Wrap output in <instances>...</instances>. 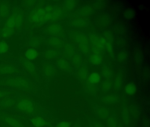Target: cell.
<instances>
[{
    "label": "cell",
    "mask_w": 150,
    "mask_h": 127,
    "mask_svg": "<svg viewBox=\"0 0 150 127\" xmlns=\"http://www.w3.org/2000/svg\"><path fill=\"white\" fill-rule=\"evenodd\" d=\"M56 127H71V125L68 122L61 121L57 124Z\"/></svg>",
    "instance_id": "42"
},
{
    "label": "cell",
    "mask_w": 150,
    "mask_h": 127,
    "mask_svg": "<svg viewBox=\"0 0 150 127\" xmlns=\"http://www.w3.org/2000/svg\"><path fill=\"white\" fill-rule=\"evenodd\" d=\"M22 64L25 70L30 74H35L36 73V68L35 65L30 60L24 59L22 60Z\"/></svg>",
    "instance_id": "10"
},
{
    "label": "cell",
    "mask_w": 150,
    "mask_h": 127,
    "mask_svg": "<svg viewBox=\"0 0 150 127\" xmlns=\"http://www.w3.org/2000/svg\"><path fill=\"white\" fill-rule=\"evenodd\" d=\"M89 39L94 46L95 51L100 52L105 47L106 40L104 37L97 34H92L89 36Z\"/></svg>",
    "instance_id": "5"
},
{
    "label": "cell",
    "mask_w": 150,
    "mask_h": 127,
    "mask_svg": "<svg viewBox=\"0 0 150 127\" xmlns=\"http://www.w3.org/2000/svg\"><path fill=\"white\" fill-rule=\"evenodd\" d=\"M90 61L94 65H100L102 62V57L100 53H95L90 56Z\"/></svg>",
    "instance_id": "21"
},
{
    "label": "cell",
    "mask_w": 150,
    "mask_h": 127,
    "mask_svg": "<svg viewBox=\"0 0 150 127\" xmlns=\"http://www.w3.org/2000/svg\"><path fill=\"white\" fill-rule=\"evenodd\" d=\"M57 64L58 67L62 70H68L71 67L69 62L64 58H59L57 61Z\"/></svg>",
    "instance_id": "16"
},
{
    "label": "cell",
    "mask_w": 150,
    "mask_h": 127,
    "mask_svg": "<svg viewBox=\"0 0 150 127\" xmlns=\"http://www.w3.org/2000/svg\"><path fill=\"white\" fill-rule=\"evenodd\" d=\"M62 14L61 9L52 5L36 9L31 11L29 16L30 22L42 24L46 21L58 19Z\"/></svg>",
    "instance_id": "1"
},
{
    "label": "cell",
    "mask_w": 150,
    "mask_h": 127,
    "mask_svg": "<svg viewBox=\"0 0 150 127\" xmlns=\"http://www.w3.org/2000/svg\"><path fill=\"white\" fill-rule=\"evenodd\" d=\"M105 39L106 40V44L105 46H106L109 53L111 55L113 54V38L112 35L110 33H105L104 34Z\"/></svg>",
    "instance_id": "7"
},
{
    "label": "cell",
    "mask_w": 150,
    "mask_h": 127,
    "mask_svg": "<svg viewBox=\"0 0 150 127\" xmlns=\"http://www.w3.org/2000/svg\"><path fill=\"white\" fill-rule=\"evenodd\" d=\"M77 75L79 79L81 81H84L86 80L89 76V73H88V71L87 68L86 67L81 68L78 71Z\"/></svg>",
    "instance_id": "18"
},
{
    "label": "cell",
    "mask_w": 150,
    "mask_h": 127,
    "mask_svg": "<svg viewBox=\"0 0 150 127\" xmlns=\"http://www.w3.org/2000/svg\"><path fill=\"white\" fill-rule=\"evenodd\" d=\"M43 68L44 73L47 76L51 77L55 74V68L50 63H45Z\"/></svg>",
    "instance_id": "17"
},
{
    "label": "cell",
    "mask_w": 150,
    "mask_h": 127,
    "mask_svg": "<svg viewBox=\"0 0 150 127\" xmlns=\"http://www.w3.org/2000/svg\"><path fill=\"white\" fill-rule=\"evenodd\" d=\"M49 43L52 46L57 47L61 44V41L57 37H52L49 40Z\"/></svg>",
    "instance_id": "32"
},
{
    "label": "cell",
    "mask_w": 150,
    "mask_h": 127,
    "mask_svg": "<svg viewBox=\"0 0 150 127\" xmlns=\"http://www.w3.org/2000/svg\"><path fill=\"white\" fill-rule=\"evenodd\" d=\"M118 97L115 94H109L100 98V101L103 103L108 105L115 104L118 100Z\"/></svg>",
    "instance_id": "9"
},
{
    "label": "cell",
    "mask_w": 150,
    "mask_h": 127,
    "mask_svg": "<svg viewBox=\"0 0 150 127\" xmlns=\"http://www.w3.org/2000/svg\"><path fill=\"white\" fill-rule=\"evenodd\" d=\"M125 91L128 95H133L137 91V87L136 85L133 83H129L125 86Z\"/></svg>",
    "instance_id": "27"
},
{
    "label": "cell",
    "mask_w": 150,
    "mask_h": 127,
    "mask_svg": "<svg viewBox=\"0 0 150 127\" xmlns=\"http://www.w3.org/2000/svg\"><path fill=\"white\" fill-rule=\"evenodd\" d=\"M100 76L97 72H93L88 76V83L91 84L96 85L100 80Z\"/></svg>",
    "instance_id": "15"
},
{
    "label": "cell",
    "mask_w": 150,
    "mask_h": 127,
    "mask_svg": "<svg viewBox=\"0 0 150 127\" xmlns=\"http://www.w3.org/2000/svg\"><path fill=\"white\" fill-rule=\"evenodd\" d=\"M80 50L84 54H87L89 51V47L88 45H79Z\"/></svg>",
    "instance_id": "39"
},
{
    "label": "cell",
    "mask_w": 150,
    "mask_h": 127,
    "mask_svg": "<svg viewBox=\"0 0 150 127\" xmlns=\"http://www.w3.org/2000/svg\"><path fill=\"white\" fill-rule=\"evenodd\" d=\"M127 57V53L125 52H121L118 54L117 56V60L119 62H122L126 60Z\"/></svg>",
    "instance_id": "38"
},
{
    "label": "cell",
    "mask_w": 150,
    "mask_h": 127,
    "mask_svg": "<svg viewBox=\"0 0 150 127\" xmlns=\"http://www.w3.org/2000/svg\"><path fill=\"white\" fill-rule=\"evenodd\" d=\"M7 84L12 87L23 90H28L31 87V85L27 79L19 77L11 78L8 81Z\"/></svg>",
    "instance_id": "4"
},
{
    "label": "cell",
    "mask_w": 150,
    "mask_h": 127,
    "mask_svg": "<svg viewBox=\"0 0 150 127\" xmlns=\"http://www.w3.org/2000/svg\"><path fill=\"white\" fill-rule=\"evenodd\" d=\"M59 53L57 50L55 49H49L45 53V58L50 60L55 59L58 56Z\"/></svg>",
    "instance_id": "26"
},
{
    "label": "cell",
    "mask_w": 150,
    "mask_h": 127,
    "mask_svg": "<svg viewBox=\"0 0 150 127\" xmlns=\"http://www.w3.org/2000/svg\"><path fill=\"white\" fill-rule=\"evenodd\" d=\"M4 96V93L0 91V99L2 98Z\"/></svg>",
    "instance_id": "44"
},
{
    "label": "cell",
    "mask_w": 150,
    "mask_h": 127,
    "mask_svg": "<svg viewBox=\"0 0 150 127\" xmlns=\"http://www.w3.org/2000/svg\"><path fill=\"white\" fill-rule=\"evenodd\" d=\"M113 85V82L110 79H105L102 82L100 88L103 93H107L111 90Z\"/></svg>",
    "instance_id": "12"
},
{
    "label": "cell",
    "mask_w": 150,
    "mask_h": 127,
    "mask_svg": "<svg viewBox=\"0 0 150 127\" xmlns=\"http://www.w3.org/2000/svg\"><path fill=\"white\" fill-rule=\"evenodd\" d=\"M8 46L6 42L0 41V53H5L8 50Z\"/></svg>",
    "instance_id": "36"
},
{
    "label": "cell",
    "mask_w": 150,
    "mask_h": 127,
    "mask_svg": "<svg viewBox=\"0 0 150 127\" xmlns=\"http://www.w3.org/2000/svg\"><path fill=\"white\" fill-rule=\"evenodd\" d=\"M17 71V68L11 64H3L0 66V73L3 74H10Z\"/></svg>",
    "instance_id": "8"
},
{
    "label": "cell",
    "mask_w": 150,
    "mask_h": 127,
    "mask_svg": "<svg viewBox=\"0 0 150 127\" xmlns=\"http://www.w3.org/2000/svg\"><path fill=\"white\" fill-rule=\"evenodd\" d=\"M122 115L124 123L125 124H128L129 122V113L128 109L126 107L123 108Z\"/></svg>",
    "instance_id": "31"
},
{
    "label": "cell",
    "mask_w": 150,
    "mask_h": 127,
    "mask_svg": "<svg viewBox=\"0 0 150 127\" xmlns=\"http://www.w3.org/2000/svg\"><path fill=\"white\" fill-rule=\"evenodd\" d=\"M71 61L73 64L74 66L76 67H80L82 64L83 59L81 55L77 53L74 54L72 56Z\"/></svg>",
    "instance_id": "23"
},
{
    "label": "cell",
    "mask_w": 150,
    "mask_h": 127,
    "mask_svg": "<svg viewBox=\"0 0 150 127\" xmlns=\"http://www.w3.org/2000/svg\"><path fill=\"white\" fill-rule=\"evenodd\" d=\"M93 109L96 116L100 119L106 120L110 115L109 110L106 107L95 106Z\"/></svg>",
    "instance_id": "6"
},
{
    "label": "cell",
    "mask_w": 150,
    "mask_h": 127,
    "mask_svg": "<svg viewBox=\"0 0 150 127\" xmlns=\"http://www.w3.org/2000/svg\"><path fill=\"white\" fill-rule=\"evenodd\" d=\"M23 21V18L21 14L19 13H13L8 18L4 24L3 27L14 30L15 28L20 27Z\"/></svg>",
    "instance_id": "3"
},
{
    "label": "cell",
    "mask_w": 150,
    "mask_h": 127,
    "mask_svg": "<svg viewBox=\"0 0 150 127\" xmlns=\"http://www.w3.org/2000/svg\"><path fill=\"white\" fill-rule=\"evenodd\" d=\"M125 16L126 19H131L134 16V13L131 10L126 11L125 13Z\"/></svg>",
    "instance_id": "41"
},
{
    "label": "cell",
    "mask_w": 150,
    "mask_h": 127,
    "mask_svg": "<svg viewBox=\"0 0 150 127\" xmlns=\"http://www.w3.org/2000/svg\"><path fill=\"white\" fill-rule=\"evenodd\" d=\"M47 31L52 35H57L61 31V27L58 24H52L47 27Z\"/></svg>",
    "instance_id": "13"
},
{
    "label": "cell",
    "mask_w": 150,
    "mask_h": 127,
    "mask_svg": "<svg viewBox=\"0 0 150 127\" xmlns=\"http://www.w3.org/2000/svg\"><path fill=\"white\" fill-rule=\"evenodd\" d=\"M74 25L79 27H84L87 25V21L83 19H78L74 21Z\"/></svg>",
    "instance_id": "35"
},
{
    "label": "cell",
    "mask_w": 150,
    "mask_h": 127,
    "mask_svg": "<svg viewBox=\"0 0 150 127\" xmlns=\"http://www.w3.org/2000/svg\"><path fill=\"white\" fill-rule=\"evenodd\" d=\"M93 9L92 8L88 6L86 7H83L81 9L80 14L81 16H88L92 14Z\"/></svg>",
    "instance_id": "33"
},
{
    "label": "cell",
    "mask_w": 150,
    "mask_h": 127,
    "mask_svg": "<svg viewBox=\"0 0 150 127\" xmlns=\"http://www.w3.org/2000/svg\"><path fill=\"white\" fill-rule=\"evenodd\" d=\"M10 11H9V7L6 4H3L1 5L0 8V14L3 18L6 17L9 14Z\"/></svg>",
    "instance_id": "29"
},
{
    "label": "cell",
    "mask_w": 150,
    "mask_h": 127,
    "mask_svg": "<svg viewBox=\"0 0 150 127\" xmlns=\"http://www.w3.org/2000/svg\"><path fill=\"white\" fill-rule=\"evenodd\" d=\"M102 76L105 79H110L113 76L112 69L108 66L103 67L101 71Z\"/></svg>",
    "instance_id": "20"
},
{
    "label": "cell",
    "mask_w": 150,
    "mask_h": 127,
    "mask_svg": "<svg viewBox=\"0 0 150 127\" xmlns=\"http://www.w3.org/2000/svg\"><path fill=\"white\" fill-rule=\"evenodd\" d=\"M72 127H81V125L80 122L79 121L76 122Z\"/></svg>",
    "instance_id": "43"
},
{
    "label": "cell",
    "mask_w": 150,
    "mask_h": 127,
    "mask_svg": "<svg viewBox=\"0 0 150 127\" xmlns=\"http://www.w3.org/2000/svg\"><path fill=\"white\" fill-rule=\"evenodd\" d=\"M31 123L35 127H43L46 125V121L42 116H36L32 118Z\"/></svg>",
    "instance_id": "11"
},
{
    "label": "cell",
    "mask_w": 150,
    "mask_h": 127,
    "mask_svg": "<svg viewBox=\"0 0 150 127\" xmlns=\"http://www.w3.org/2000/svg\"><path fill=\"white\" fill-rule=\"evenodd\" d=\"M38 53L36 49H28L25 53L26 59L30 60H34L36 59L38 56Z\"/></svg>",
    "instance_id": "22"
},
{
    "label": "cell",
    "mask_w": 150,
    "mask_h": 127,
    "mask_svg": "<svg viewBox=\"0 0 150 127\" xmlns=\"http://www.w3.org/2000/svg\"><path fill=\"white\" fill-rule=\"evenodd\" d=\"M88 122L89 127H104V126L99 122L93 121L89 120Z\"/></svg>",
    "instance_id": "40"
},
{
    "label": "cell",
    "mask_w": 150,
    "mask_h": 127,
    "mask_svg": "<svg viewBox=\"0 0 150 127\" xmlns=\"http://www.w3.org/2000/svg\"><path fill=\"white\" fill-rule=\"evenodd\" d=\"M85 90L86 92L92 95H95L98 91V87L96 85L88 83L85 86Z\"/></svg>",
    "instance_id": "25"
},
{
    "label": "cell",
    "mask_w": 150,
    "mask_h": 127,
    "mask_svg": "<svg viewBox=\"0 0 150 127\" xmlns=\"http://www.w3.org/2000/svg\"><path fill=\"white\" fill-rule=\"evenodd\" d=\"M4 121L8 125L12 127H19L21 125V123L19 121L10 116H6L4 119Z\"/></svg>",
    "instance_id": "19"
},
{
    "label": "cell",
    "mask_w": 150,
    "mask_h": 127,
    "mask_svg": "<svg viewBox=\"0 0 150 127\" xmlns=\"http://www.w3.org/2000/svg\"><path fill=\"white\" fill-rule=\"evenodd\" d=\"M64 53L66 56L68 57H71L73 56L74 53V49L71 46L68 45L67 46H66L65 47Z\"/></svg>",
    "instance_id": "34"
},
{
    "label": "cell",
    "mask_w": 150,
    "mask_h": 127,
    "mask_svg": "<svg viewBox=\"0 0 150 127\" xmlns=\"http://www.w3.org/2000/svg\"><path fill=\"white\" fill-rule=\"evenodd\" d=\"M14 30L8 29L6 27H3L1 31V36L4 38H9L13 35Z\"/></svg>",
    "instance_id": "30"
},
{
    "label": "cell",
    "mask_w": 150,
    "mask_h": 127,
    "mask_svg": "<svg viewBox=\"0 0 150 127\" xmlns=\"http://www.w3.org/2000/svg\"><path fill=\"white\" fill-rule=\"evenodd\" d=\"M76 2L74 1H66L65 4V8L69 10L73 9L76 6Z\"/></svg>",
    "instance_id": "37"
},
{
    "label": "cell",
    "mask_w": 150,
    "mask_h": 127,
    "mask_svg": "<svg viewBox=\"0 0 150 127\" xmlns=\"http://www.w3.org/2000/svg\"><path fill=\"white\" fill-rule=\"evenodd\" d=\"M117 127H121L120 126H117Z\"/></svg>",
    "instance_id": "45"
},
{
    "label": "cell",
    "mask_w": 150,
    "mask_h": 127,
    "mask_svg": "<svg viewBox=\"0 0 150 127\" xmlns=\"http://www.w3.org/2000/svg\"><path fill=\"white\" fill-rule=\"evenodd\" d=\"M114 89L115 90H119L122 85V75L117 74L115 78L114 83H113Z\"/></svg>",
    "instance_id": "24"
},
{
    "label": "cell",
    "mask_w": 150,
    "mask_h": 127,
    "mask_svg": "<svg viewBox=\"0 0 150 127\" xmlns=\"http://www.w3.org/2000/svg\"><path fill=\"white\" fill-rule=\"evenodd\" d=\"M76 41L79 45H88L89 40L86 36L82 34H77L75 36Z\"/></svg>",
    "instance_id": "28"
},
{
    "label": "cell",
    "mask_w": 150,
    "mask_h": 127,
    "mask_svg": "<svg viewBox=\"0 0 150 127\" xmlns=\"http://www.w3.org/2000/svg\"><path fill=\"white\" fill-rule=\"evenodd\" d=\"M16 107L22 113L28 115L33 114L36 111V107L33 102L28 99H21L17 103Z\"/></svg>",
    "instance_id": "2"
},
{
    "label": "cell",
    "mask_w": 150,
    "mask_h": 127,
    "mask_svg": "<svg viewBox=\"0 0 150 127\" xmlns=\"http://www.w3.org/2000/svg\"><path fill=\"white\" fill-rule=\"evenodd\" d=\"M106 124L108 127H117V121L115 114L110 115L106 119Z\"/></svg>",
    "instance_id": "14"
}]
</instances>
